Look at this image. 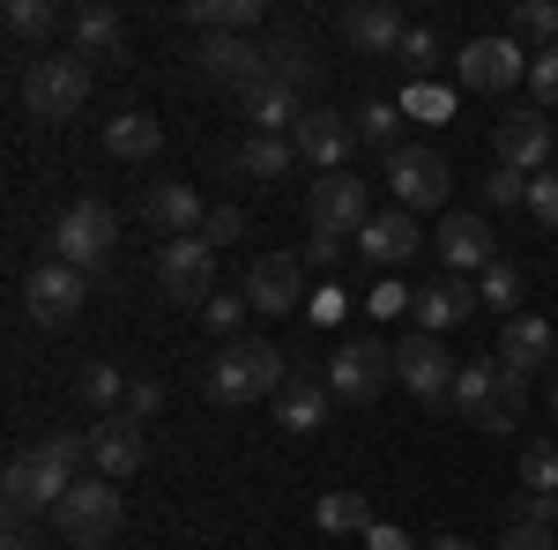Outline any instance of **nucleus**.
I'll return each mask as SVG.
<instances>
[{
    "instance_id": "nucleus-16",
    "label": "nucleus",
    "mask_w": 558,
    "mask_h": 550,
    "mask_svg": "<svg viewBox=\"0 0 558 550\" xmlns=\"http://www.w3.org/2000/svg\"><path fill=\"white\" fill-rule=\"evenodd\" d=\"M402 38H410V23L395 0H357L343 15V45L357 60H402Z\"/></svg>"
},
{
    "instance_id": "nucleus-42",
    "label": "nucleus",
    "mask_w": 558,
    "mask_h": 550,
    "mask_svg": "<svg viewBox=\"0 0 558 550\" xmlns=\"http://www.w3.org/2000/svg\"><path fill=\"white\" fill-rule=\"evenodd\" d=\"M529 216L558 239V171H536V179H529Z\"/></svg>"
},
{
    "instance_id": "nucleus-33",
    "label": "nucleus",
    "mask_w": 558,
    "mask_h": 550,
    "mask_svg": "<svg viewBox=\"0 0 558 550\" xmlns=\"http://www.w3.org/2000/svg\"><path fill=\"white\" fill-rule=\"evenodd\" d=\"M313 521H320L328 536H373V528H380V521H373V506H365L357 491H328V499L313 506Z\"/></svg>"
},
{
    "instance_id": "nucleus-39",
    "label": "nucleus",
    "mask_w": 558,
    "mask_h": 550,
    "mask_svg": "<svg viewBox=\"0 0 558 550\" xmlns=\"http://www.w3.org/2000/svg\"><path fill=\"white\" fill-rule=\"evenodd\" d=\"M31 454H38V462H52V468H68V476H75V468L89 462V439L83 431H45L38 447H31Z\"/></svg>"
},
{
    "instance_id": "nucleus-25",
    "label": "nucleus",
    "mask_w": 558,
    "mask_h": 550,
    "mask_svg": "<svg viewBox=\"0 0 558 550\" xmlns=\"http://www.w3.org/2000/svg\"><path fill=\"white\" fill-rule=\"evenodd\" d=\"M470 313H476V283H470V276H447V283L417 291V305H410V320H417L425 335L454 328V320H470Z\"/></svg>"
},
{
    "instance_id": "nucleus-43",
    "label": "nucleus",
    "mask_w": 558,
    "mask_h": 550,
    "mask_svg": "<svg viewBox=\"0 0 558 550\" xmlns=\"http://www.w3.org/2000/svg\"><path fill=\"white\" fill-rule=\"evenodd\" d=\"M484 201H492V209H521V201H529V179H521V171H507V164H492Z\"/></svg>"
},
{
    "instance_id": "nucleus-44",
    "label": "nucleus",
    "mask_w": 558,
    "mask_h": 550,
    "mask_svg": "<svg viewBox=\"0 0 558 550\" xmlns=\"http://www.w3.org/2000/svg\"><path fill=\"white\" fill-rule=\"evenodd\" d=\"M514 521L521 528H558V491H514Z\"/></svg>"
},
{
    "instance_id": "nucleus-1",
    "label": "nucleus",
    "mask_w": 558,
    "mask_h": 550,
    "mask_svg": "<svg viewBox=\"0 0 558 550\" xmlns=\"http://www.w3.org/2000/svg\"><path fill=\"white\" fill-rule=\"evenodd\" d=\"M283 380H291L283 350H276V342H260V335L223 342V357L209 365V394L223 402V410H246V402H276V394H283Z\"/></svg>"
},
{
    "instance_id": "nucleus-26",
    "label": "nucleus",
    "mask_w": 558,
    "mask_h": 550,
    "mask_svg": "<svg viewBox=\"0 0 558 550\" xmlns=\"http://www.w3.org/2000/svg\"><path fill=\"white\" fill-rule=\"evenodd\" d=\"M105 149H112L120 164H149V157L165 149V120H149V112H112V120H105Z\"/></svg>"
},
{
    "instance_id": "nucleus-47",
    "label": "nucleus",
    "mask_w": 558,
    "mask_h": 550,
    "mask_svg": "<svg viewBox=\"0 0 558 550\" xmlns=\"http://www.w3.org/2000/svg\"><path fill=\"white\" fill-rule=\"evenodd\" d=\"M202 320H209L216 335H231V342H239V320H246V291H239V297H231V291L209 297V305H202Z\"/></svg>"
},
{
    "instance_id": "nucleus-4",
    "label": "nucleus",
    "mask_w": 558,
    "mask_h": 550,
    "mask_svg": "<svg viewBox=\"0 0 558 550\" xmlns=\"http://www.w3.org/2000/svg\"><path fill=\"white\" fill-rule=\"evenodd\" d=\"M112 246H120V216L105 209V201H68L60 223H52V260H68L83 276H97L112 260Z\"/></svg>"
},
{
    "instance_id": "nucleus-46",
    "label": "nucleus",
    "mask_w": 558,
    "mask_h": 550,
    "mask_svg": "<svg viewBox=\"0 0 558 550\" xmlns=\"http://www.w3.org/2000/svg\"><path fill=\"white\" fill-rule=\"evenodd\" d=\"M402 68H410V75H432V68H439V30H417V23H410V38H402Z\"/></svg>"
},
{
    "instance_id": "nucleus-29",
    "label": "nucleus",
    "mask_w": 558,
    "mask_h": 550,
    "mask_svg": "<svg viewBox=\"0 0 558 550\" xmlns=\"http://www.w3.org/2000/svg\"><path fill=\"white\" fill-rule=\"evenodd\" d=\"M492 394H499V365H492V357H476V365H462V372H454V394H447V410H462L470 424H484Z\"/></svg>"
},
{
    "instance_id": "nucleus-22",
    "label": "nucleus",
    "mask_w": 558,
    "mask_h": 550,
    "mask_svg": "<svg viewBox=\"0 0 558 550\" xmlns=\"http://www.w3.org/2000/svg\"><path fill=\"white\" fill-rule=\"evenodd\" d=\"M142 216H149L165 239H194L209 209H202V194H194L186 179H165V186H149V194H142Z\"/></svg>"
},
{
    "instance_id": "nucleus-50",
    "label": "nucleus",
    "mask_w": 558,
    "mask_h": 550,
    "mask_svg": "<svg viewBox=\"0 0 558 550\" xmlns=\"http://www.w3.org/2000/svg\"><path fill=\"white\" fill-rule=\"evenodd\" d=\"M492 550H558V536H551V528H521V521H514Z\"/></svg>"
},
{
    "instance_id": "nucleus-21",
    "label": "nucleus",
    "mask_w": 558,
    "mask_h": 550,
    "mask_svg": "<svg viewBox=\"0 0 558 550\" xmlns=\"http://www.w3.org/2000/svg\"><path fill=\"white\" fill-rule=\"evenodd\" d=\"M328 410H336L328 372H299V365H291V380H283V394H276V424H283V431H320Z\"/></svg>"
},
{
    "instance_id": "nucleus-52",
    "label": "nucleus",
    "mask_w": 558,
    "mask_h": 550,
    "mask_svg": "<svg viewBox=\"0 0 558 550\" xmlns=\"http://www.w3.org/2000/svg\"><path fill=\"white\" fill-rule=\"evenodd\" d=\"M305 268H328V260H336V239H305Z\"/></svg>"
},
{
    "instance_id": "nucleus-2",
    "label": "nucleus",
    "mask_w": 558,
    "mask_h": 550,
    "mask_svg": "<svg viewBox=\"0 0 558 550\" xmlns=\"http://www.w3.org/2000/svg\"><path fill=\"white\" fill-rule=\"evenodd\" d=\"M120 521H128L120 484H112V476H75V491L52 506V536H60L68 550H105L112 536H120Z\"/></svg>"
},
{
    "instance_id": "nucleus-5",
    "label": "nucleus",
    "mask_w": 558,
    "mask_h": 550,
    "mask_svg": "<svg viewBox=\"0 0 558 550\" xmlns=\"http://www.w3.org/2000/svg\"><path fill=\"white\" fill-rule=\"evenodd\" d=\"M387 380H395V350L380 335H343V350L328 357V387H336V402H380Z\"/></svg>"
},
{
    "instance_id": "nucleus-41",
    "label": "nucleus",
    "mask_w": 558,
    "mask_h": 550,
    "mask_svg": "<svg viewBox=\"0 0 558 550\" xmlns=\"http://www.w3.org/2000/svg\"><path fill=\"white\" fill-rule=\"evenodd\" d=\"M529 97H536V112H558V45L529 60Z\"/></svg>"
},
{
    "instance_id": "nucleus-37",
    "label": "nucleus",
    "mask_w": 558,
    "mask_h": 550,
    "mask_svg": "<svg viewBox=\"0 0 558 550\" xmlns=\"http://www.w3.org/2000/svg\"><path fill=\"white\" fill-rule=\"evenodd\" d=\"M476 305H492V313H507V320L521 313V268H514L507 254L484 268V283H476Z\"/></svg>"
},
{
    "instance_id": "nucleus-30",
    "label": "nucleus",
    "mask_w": 558,
    "mask_h": 550,
    "mask_svg": "<svg viewBox=\"0 0 558 550\" xmlns=\"http://www.w3.org/2000/svg\"><path fill=\"white\" fill-rule=\"evenodd\" d=\"M8 38L52 52V38H60V8H52V0H8Z\"/></svg>"
},
{
    "instance_id": "nucleus-45",
    "label": "nucleus",
    "mask_w": 558,
    "mask_h": 550,
    "mask_svg": "<svg viewBox=\"0 0 558 550\" xmlns=\"http://www.w3.org/2000/svg\"><path fill=\"white\" fill-rule=\"evenodd\" d=\"M239 231H246V216L231 209V201H216V209L202 216V231H194V239H202V246H231Z\"/></svg>"
},
{
    "instance_id": "nucleus-56",
    "label": "nucleus",
    "mask_w": 558,
    "mask_h": 550,
    "mask_svg": "<svg viewBox=\"0 0 558 550\" xmlns=\"http://www.w3.org/2000/svg\"><path fill=\"white\" fill-rule=\"evenodd\" d=\"M551 328H558V320H551Z\"/></svg>"
},
{
    "instance_id": "nucleus-14",
    "label": "nucleus",
    "mask_w": 558,
    "mask_h": 550,
    "mask_svg": "<svg viewBox=\"0 0 558 550\" xmlns=\"http://www.w3.org/2000/svg\"><path fill=\"white\" fill-rule=\"evenodd\" d=\"M291 142H299V164H313L320 179H328V171H350V157H357V120L328 112V105H313Z\"/></svg>"
},
{
    "instance_id": "nucleus-48",
    "label": "nucleus",
    "mask_w": 558,
    "mask_h": 550,
    "mask_svg": "<svg viewBox=\"0 0 558 550\" xmlns=\"http://www.w3.org/2000/svg\"><path fill=\"white\" fill-rule=\"evenodd\" d=\"M157 410H165V380H134V387H128V410H120V417L149 424V417H157Z\"/></svg>"
},
{
    "instance_id": "nucleus-23",
    "label": "nucleus",
    "mask_w": 558,
    "mask_h": 550,
    "mask_svg": "<svg viewBox=\"0 0 558 550\" xmlns=\"http://www.w3.org/2000/svg\"><path fill=\"white\" fill-rule=\"evenodd\" d=\"M544 357H558V328H551V320H536V313H514V320H507V335H499V365L529 380Z\"/></svg>"
},
{
    "instance_id": "nucleus-11",
    "label": "nucleus",
    "mask_w": 558,
    "mask_h": 550,
    "mask_svg": "<svg viewBox=\"0 0 558 550\" xmlns=\"http://www.w3.org/2000/svg\"><path fill=\"white\" fill-rule=\"evenodd\" d=\"M447 179H454V171H447V157H439V149H425V142H402V149H395V157H387V186H395V209H439V201H447Z\"/></svg>"
},
{
    "instance_id": "nucleus-8",
    "label": "nucleus",
    "mask_w": 558,
    "mask_h": 550,
    "mask_svg": "<svg viewBox=\"0 0 558 550\" xmlns=\"http://www.w3.org/2000/svg\"><path fill=\"white\" fill-rule=\"evenodd\" d=\"M454 357H447V342L439 335H425V328H410V335L395 342V380L410 387L425 410H447V394H454Z\"/></svg>"
},
{
    "instance_id": "nucleus-38",
    "label": "nucleus",
    "mask_w": 558,
    "mask_h": 550,
    "mask_svg": "<svg viewBox=\"0 0 558 550\" xmlns=\"http://www.w3.org/2000/svg\"><path fill=\"white\" fill-rule=\"evenodd\" d=\"M521 410H529V380L499 365V394H492V410H484V424H476V431H514Z\"/></svg>"
},
{
    "instance_id": "nucleus-3",
    "label": "nucleus",
    "mask_w": 558,
    "mask_h": 550,
    "mask_svg": "<svg viewBox=\"0 0 558 550\" xmlns=\"http://www.w3.org/2000/svg\"><path fill=\"white\" fill-rule=\"evenodd\" d=\"M23 105H31V120H45V127L75 120L89 105V60L83 52H38L23 68Z\"/></svg>"
},
{
    "instance_id": "nucleus-53",
    "label": "nucleus",
    "mask_w": 558,
    "mask_h": 550,
    "mask_svg": "<svg viewBox=\"0 0 558 550\" xmlns=\"http://www.w3.org/2000/svg\"><path fill=\"white\" fill-rule=\"evenodd\" d=\"M373 550H410V543H402V528H387V521H380V528H373Z\"/></svg>"
},
{
    "instance_id": "nucleus-19",
    "label": "nucleus",
    "mask_w": 558,
    "mask_h": 550,
    "mask_svg": "<svg viewBox=\"0 0 558 550\" xmlns=\"http://www.w3.org/2000/svg\"><path fill=\"white\" fill-rule=\"evenodd\" d=\"M142 462H149V439H142L134 417H97L89 424V468H97V476L120 484V476H134Z\"/></svg>"
},
{
    "instance_id": "nucleus-17",
    "label": "nucleus",
    "mask_w": 558,
    "mask_h": 550,
    "mask_svg": "<svg viewBox=\"0 0 558 550\" xmlns=\"http://www.w3.org/2000/svg\"><path fill=\"white\" fill-rule=\"evenodd\" d=\"M551 142H558V134H551L544 112H507V120L492 127V157H499L507 171H521V179H536L544 157H551Z\"/></svg>"
},
{
    "instance_id": "nucleus-35",
    "label": "nucleus",
    "mask_w": 558,
    "mask_h": 550,
    "mask_svg": "<svg viewBox=\"0 0 558 550\" xmlns=\"http://www.w3.org/2000/svg\"><path fill=\"white\" fill-rule=\"evenodd\" d=\"M128 387H134V380L112 365V357H97V365L83 372V402L97 410V417H120V410H128Z\"/></svg>"
},
{
    "instance_id": "nucleus-31",
    "label": "nucleus",
    "mask_w": 558,
    "mask_h": 550,
    "mask_svg": "<svg viewBox=\"0 0 558 550\" xmlns=\"http://www.w3.org/2000/svg\"><path fill=\"white\" fill-rule=\"evenodd\" d=\"M231 164L246 171V179H283V171L299 164V142H291V134H254Z\"/></svg>"
},
{
    "instance_id": "nucleus-55",
    "label": "nucleus",
    "mask_w": 558,
    "mask_h": 550,
    "mask_svg": "<svg viewBox=\"0 0 558 550\" xmlns=\"http://www.w3.org/2000/svg\"><path fill=\"white\" fill-rule=\"evenodd\" d=\"M551 424H558V372H551Z\"/></svg>"
},
{
    "instance_id": "nucleus-20",
    "label": "nucleus",
    "mask_w": 558,
    "mask_h": 550,
    "mask_svg": "<svg viewBox=\"0 0 558 550\" xmlns=\"http://www.w3.org/2000/svg\"><path fill=\"white\" fill-rule=\"evenodd\" d=\"M357 254L373 260V268H402V260L425 254V231H417V216H410V209H380L365 231H357Z\"/></svg>"
},
{
    "instance_id": "nucleus-24",
    "label": "nucleus",
    "mask_w": 558,
    "mask_h": 550,
    "mask_svg": "<svg viewBox=\"0 0 558 550\" xmlns=\"http://www.w3.org/2000/svg\"><path fill=\"white\" fill-rule=\"evenodd\" d=\"M68 38H75V52L83 60H120V45H128V23H120V8H105V0H89V8H75L68 15Z\"/></svg>"
},
{
    "instance_id": "nucleus-54",
    "label": "nucleus",
    "mask_w": 558,
    "mask_h": 550,
    "mask_svg": "<svg viewBox=\"0 0 558 550\" xmlns=\"http://www.w3.org/2000/svg\"><path fill=\"white\" fill-rule=\"evenodd\" d=\"M432 550H476V543H470V536H439Z\"/></svg>"
},
{
    "instance_id": "nucleus-49",
    "label": "nucleus",
    "mask_w": 558,
    "mask_h": 550,
    "mask_svg": "<svg viewBox=\"0 0 558 550\" xmlns=\"http://www.w3.org/2000/svg\"><path fill=\"white\" fill-rule=\"evenodd\" d=\"M365 305H373V313H380V320H402V313H410V305H417V291H402V283H395V276H387L380 291L365 297Z\"/></svg>"
},
{
    "instance_id": "nucleus-51",
    "label": "nucleus",
    "mask_w": 558,
    "mask_h": 550,
    "mask_svg": "<svg viewBox=\"0 0 558 550\" xmlns=\"http://www.w3.org/2000/svg\"><path fill=\"white\" fill-rule=\"evenodd\" d=\"M0 550H45V543H38V528H31V521H8V536H0Z\"/></svg>"
},
{
    "instance_id": "nucleus-34",
    "label": "nucleus",
    "mask_w": 558,
    "mask_h": 550,
    "mask_svg": "<svg viewBox=\"0 0 558 550\" xmlns=\"http://www.w3.org/2000/svg\"><path fill=\"white\" fill-rule=\"evenodd\" d=\"M246 112H254V127H260V134H299L305 97H299V89H283V83H268L254 105H246Z\"/></svg>"
},
{
    "instance_id": "nucleus-36",
    "label": "nucleus",
    "mask_w": 558,
    "mask_h": 550,
    "mask_svg": "<svg viewBox=\"0 0 558 550\" xmlns=\"http://www.w3.org/2000/svg\"><path fill=\"white\" fill-rule=\"evenodd\" d=\"M507 38H514V45H536V52H551V45H558V8H551V0H514Z\"/></svg>"
},
{
    "instance_id": "nucleus-9",
    "label": "nucleus",
    "mask_w": 558,
    "mask_h": 550,
    "mask_svg": "<svg viewBox=\"0 0 558 550\" xmlns=\"http://www.w3.org/2000/svg\"><path fill=\"white\" fill-rule=\"evenodd\" d=\"M75 491V476L68 468L38 462V454H23V462H8L0 476V499H8V521H52V506Z\"/></svg>"
},
{
    "instance_id": "nucleus-18",
    "label": "nucleus",
    "mask_w": 558,
    "mask_h": 550,
    "mask_svg": "<svg viewBox=\"0 0 558 550\" xmlns=\"http://www.w3.org/2000/svg\"><path fill=\"white\" fill-rule=\"evenodd\" d=\"M246 305L254 313H299L305 305V260L299 254H260L246 268Z\"/></svg>"
},
{
    "instance_id": "nucleus-10",
    "label": "nucleus",
    "mask_w": 558,
    "mask_h": 550,
    "mask_svg": "<svg viewBox=\"0 0 558 550\" xmlns=\"http://www.w3.org/2000/svg\"><path fill=\"white\" fill-rule=\"evenodd\" d=\"M157 291H165V305H209L216 297V246H202V239H165Z\"/></svg>"
},
{
    "instance_id": "nucleus-40",
    "label": "nucleus",
    "mask_w": 558,
    "mask_h": 550,
    "mask_svg": "<svg viewBox=\"0 0 558 550\" xmlns=\"http://www.w3.org/2000/svg\"><path fill=\"white\" fill-rule=\"evenodd\" d=\"M521 491H558V447L551 439L521 447Z\"/></svg>"
},
{
    "instance_id": "nucleus-13",
    "label": "nucleus",
    "mask_w": 558,
    "mask_h": 550,
    "mask_svg": "<svg viewBox=\"0 0 558 550\" xmlns=\"http://www.w3.org/2000/svg\"><path fill=\"white\" fill-rule=\"evenodd\" d=\"M432 254L447 260L454 276H484L492 260H499V231H492V216L476 209H454L439 231H432Z\"/></svg>"
},
{
    "instance_id": "nucleus-32",
    "label": "nucleus",
    "mask_w": 558,
    "mask_h": 550,
    "mask_svg": "<svg viewBox=\"0 0 558 550\" xmlns=\"http://www.w3.org/2000/svg\"><path fill=\"white\" fill-rule=\"evenodd\" d=\"M350 120H357V142H365V149H387V157L402 149V105H387V97H365Z\"/></svg>"
},
{
    "instance_id": "nucleus-12",
    "label": "nucleus",
    "mask_w": 558,
    "mask_h": 550,
    "mask_svg": "<svg viewBox=\"0 0 558 550\" xmlns=\"http://www.w3.org/2000/svg\"><path fill=\"white\" fill-rule=\"evenodd\" d=\"M83 297H89L83 268H68V260H38L31 283H23V313H31L38 328H68V320L83 313Z\"/></svg>"
},
{
    "instance_id": "nucleus-15",
    "label": "nucleus",
    "mask_w": 558,
    "mask_h": 550,
    "mask_svg": "<svg viewBox=\"0 0 558 550\" xmlns=\"http://www.w3.org/2000/svg\"><path fill=\"white\" fill-rule=\"evenodd\" d=\"M454 75H462V89L507 97V89H521L529 60H521V45H514V38H470V45H462V60H454Z\"/></svg>"
},
{
    "instance_id": "nucleus-27",
    "label": "nucleus",
    "mask_w": 558,
    "mask_h": 550,
    "mask_svg": "<svg viewBox=\"0 0 558 550\" xmlns=\"http://www.w3.org/2000/svg\"><path fill=\"white\" fill-rule=\"evenodd\" d=\"M268 68H276V83L299 89V97L320 83V52H313V38H299V30H283V38L268 45Z\"/></svg>"
},
{
    "instance_id": "nucleus-6",
    "label": "nucleus",
    "mask_w": 558,
    "mask_h": 550,
    "mask_svg": "<svg viewBox=\"0 0 558 550\" xmlns=\"http://www.w3.org/2000/svg\"><path fill=\"white\" fill-rule=\"evenodd\" d=\"M305 223H313V239H357L365 223H373V201H365V179H350V171H328V179H313V194H305Z\"/></svg>"
},
{
    "instance_id": "nucleus-7",
    "label": "nucleus",
    "mask_w": 558,
    "mask_h": 550,
    "mask_svg": "<svg viewBox=\"0 0 558 550\" xmlns=\"http://www.w3.org/2000/svg\"><path fill=\"white\" fill-rule=\"evenodd\" d=\"M202 83H216V89H231V97H246L254 105L260 89L276 83V68H268V45H254V38H202Z\"/></svg>"
},
{
    "instance_id": "nucleus-28",
    "label": "nucleus",
    "mask_w": 558,
    "mask_h": 550,
    "mask_svg": "<svg viewBox=\"0 0 558 550\" xmlns=\"http://www.w3.org/2000/svg\"><path fill=\"white\" fill-rule=\"evenodd\" d=\"M186 23L209 30V38H246V30L260 23V0H194Z\"/></svg>"
}]
</instances>
